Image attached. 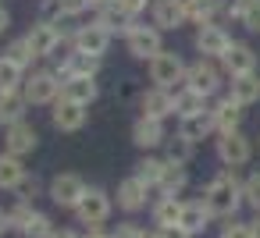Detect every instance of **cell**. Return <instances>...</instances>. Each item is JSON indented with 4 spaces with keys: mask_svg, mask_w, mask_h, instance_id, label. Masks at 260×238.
<instances>
[{
    "mask_svg": "<svg viewBox=\"0 0 260 238\" xmlns=\"http://www.w3.org/2000/svg\"><path fill=\"white\" fill-rule=\"evenodd\" d=\"M203 199H207V206H210V213H214V217L232 220V217H235V210L246 203V195H242V181H239L235 167L217 171V174L210 178V185H207Z\"/></svg>",
    "mask_w": 260,
    "mask_h": 238,
    "instance_id": "6da1fadb",
    "label": "cell"
},
{
    "mask_svg": "<svg viewBox=\"0 0 260 238\" xmlns=\"http://www.w3.org/2000/svg\"><path fill=\"white\" fill-rule=\"evenodd\" d=\"M125 50H128V57H136V61H153L160 50H164V32L150 22H139V18H132L128 22V29H125Z\"/></svg>",
    "mask_w": 260,
    "mask_h": 238,
    "instance_id": "7a4b0ae2",
    "label": "cell"
},
{
    "mask_svg": "<svg viewBox=\"0 0 260 238\" xmlns=\"http://www.w3.org/2000/svg\"><path fill=\"white\" fill-rule=\"evenodd\" d=\"M146 71H150V82H153V86L175 89V86H182V82H185L189 64H185L175 50H160L153 61H146Z\"/></svg>",
    "mask_w": 260,
    "mask_h": 238,
    "instance_id": "3957f363",
    "label": "cell"
},
{
    "mask_svg": "<svg viewBox=\"0 0 260 238\" xmlns=\"http://www.w3.org/2000/svg\"><path fill=\"white\" fill-rule=\"evenodd\" d=\"M185 82H189L196 93H203V96L210 100V96H217L221 86H224V68H221V61L196 57V61L189 64V71H185Z\"/></svg>",
    "mask_w": 260,
    "mask_h": 238,
    "instance_id": "277c9868",
    "label": "cell"
},
{
    "mask_svg": "<svg viewBox=\"0 0 260 238\" xmlns=\"http://www.w3.org/2000/svg\"><path fill=\"white\" fill-rule=\"evenodd\" d=\"M22 93L32 107H54L61 100V75L57 71H32V75H25Z\"/></svg>",
    "mask_w": 260,
    "mask_h": 238,
    "instance_id": "5b68a950",
    "label": "cell"
},
{
    "mask_svg": "<svg viewBox=\"0 0 260 238\" xmlns=\"http://www.w3.org/2000/svg\"><path fill=\"white\" fill-rule=\"evenodd\" d=\"M214 149H217V160H221L224 167H242V164H249V156H253V142L242 135V128H239V132H217Z\"/></svg>",
    "mask_w": 260,
    "mask_h": 238,
    "instance_id": "8992f818",
    "label": "cell"
},
{
    "mask_svg": "<svg viewBox=\"0 0 260 238\" xmlns=\"http://www.w3.org/2000/svg\"><path fill=\"white\" fill-rule=\"evenodd\" d=\"M111 32L107 29H100L96 22H89V25H79L75 32H68L64 36V43L72 47V50H82V54H93V57H104L107 54V47H111Z\"/></svg>",
    "mask_w": 260,
    "mask_h": 238,
    "instance_id": "52a82bcc",
    "label": "cell"
},
{
    "mask_svg": "<svg viewBox=\"0 0 260 238\" xmlns=\"http://www.w3.org/2000/svg\"><path fill=\"white\" fill-rule=\"evenodd\" d=\"M192 47H196V54H200V57L221 61V57L228 54V47H232V36H228L217 22H207V25H200V29H196Z\"/></svg>",
    "mask_w": 260,
    "mask_h": 238,
    "instance_id": "ba28073f",
    "label": "cell"
},
{
    "mask_svg": "<svg viewBox=\"0 0 260 238\" xmlns=\"http://www.w3.org/2000/svg\"><path fill=\"white\" fill-rule=\"evenodd\" d=\"M47 195H50L57 206H64V210H75V206H79V199L86 195V181H82V174H75V171L54 174V178H50V188H47Z\"/></svg>",
    "mask_w": 260,
    "mask_h": 238,
    "instance_id": "9c48e42d",
    "label": "cell"
},
{
    "mask_svg": "<svg viewBox=\"0 0 260 238\" xmlns=\"http://www.w3.org/2000/svg\"><path fill=\"white\" fill-rule=\"evenodd\" d=\"M107 217H111V195L104 188H86V195L75 206V220L86 227H100Z\"/></svg>",
    "mask_w": 260,
    "mask_h": 238,
    "instance_id": "30bf717a",
    "label": "cell"
},
{
    "mask_svg": "<svg viewBox=\"0 0 260 238\" xmlns=\"http://www.w3.org/2000/svg\"><path fill=\"white\" fill-rule=\"evenodd\" d=\"M57 25H61V22H47V18L32 22V29L25 32V39H29V47L36 50V57H54V54H57V47H61L64 36H68V32H61Z\"/></svg>",
    "mask_w": 260,
    "mask_h": 238,
    "instance_id": "8fae6325",
    "label": "cell"
},
{
    "mask_svg": "<svg viewBox=\"0 0 260 238\" xmlns=\"http://www.w3.org/2000/svg\"><path fill=\"white\" fill-rule=\"evenodd\" d=\"M50 121H54L57 132H82L86 121H89V107H82V103L61 96V100L54 103V110H50Z\"/></svg>",
    "mask_w": 260,
    "mask_h": 238,
    "instance_id": "7c38bea8",
    "label": "cell"
},
{
    "mask_svg": "<svg viewBox=\"0 0 260 238\" xmlns=\"http://www.w3.org/2000/svg\"><path fill=\"white\" fill-rule=\"evenodd\" d=\"M150 22L160 32H175V29L189 25V15L182 8V0H153V4H150Z\"/></svg>",
    "mask_w": 260,
    "mask_h": 238,
    "instance_id": "4fadbf2b",
    "label": "cell"
},
{
    "mask_svg": "<svg viewBox=\"0 0 260 238\" xmlns=\"http://www.w3.org/2000/svg\"><path fill=\"white\" fill-rule=\"evenodd\" d=\"M100 68H104V57H93V54L72 50V54H64V57H61V64H57L54 71H57V75H61V82H64V78H75V75L96 78V75H100Z\"/></svg>",
    "mask_w": 260,
    "mask_h": 238,
    "instance_id": "5bb4252c",
    "label": "cell"
},
{
    "mask_svg": "<svg viewBox=\"0 0 260 238\" xmlns=\"http://www.w3.org/2000/svg\"><path fill=\"white\" fill-rule=\"evenodd\" d=\"M139 114H143V117H157V121L175 117V96H171V89L150 86V89L139 96Z\"/></svg>",
    "mask_w": 260,
    "mask_h": 238,
    "instance_id": "9a60e30c",
    "label": "cell"
},
{
    "mask_svg": "<svg viewBox=\"0 0 260 238\" xmlns=\"http://www.w3.org/2000/svg\"><path fill=\"white\" fill-rule=\"evenodd\" d=\"M256 50L249 47V43H239V39H232V47H228V54L221 57V68H224V75L228 78H235V75H249V71H256Z\"/></svg>",
    "mask_w": 260,
    "mask_h": 238,
    "instance_id": "2e32d148",
    "label": "cell"
},
{
    "mask_svg": "<svg viewBox=\"0 0 260 238\" xmlns=\"http://www.w3.org/2000/svg\"><path fill=\"white\" fill-rule=\"evenodd\" d=\"M36 146H40V135H36V128H32L29 121H15V125L4 128V149H8V153L25 156V153H32Z\"/></svg>",
    "mask_w": 260,
    "mask_h": 238,
    "instance_id": "e0dca14e",
    "label": "cell"
},
{
    "mask_svg": "<svg viewBox=\"0 0 260 238\" xmlns=\"http://www.w3.org/2000/svg\"><path fill=\"white\" fill-rule=\"evenodd\" d=\"M210 114H214L217 132H239L242 128V117H246V107L235 103L232 96H221V100L210 103Z\"/></svg>",
    "mask_w": 260,
    "mask_h": 238,
    "instance_id": "ac0fdd59",
    "label": "cell"
},
{
    "mask_svg": "<svg viewBox=\"0 0 260 238\" xmlns=\"http://www.w3.org/2000/svg\"><path fill=\"white\" fill-rule=\"evenodd\" d=\"M132 142L139 146V149H157V146H164L168 142V132H164V121H157V117H136V125H132Z\"/></svg>",
    "mask_w": 260,
    "mask_h": 238,
    "instance_id": "d6986e66",
    "label": "cell"
},
{
    "mask_svg": "<svg viewBox=\"0 0 260 238\" xmlns=\"http://www.w3.org/2000/svg\"><path fill=\"white\" fill-rule=\"evenodd\" d=\"M146 192H150V185H146L139 174H132V178H125V181L118 185V206H121L125 213H139V210L146 206Z\"/></svg>",
    "mask_w": 260,
    "mask_h": 238,
    "instance_id": "ffe728a7",
    "label": "cell"
},
{
    "mask_svg": "<svg viewBox=\"0 0 260 238\" xmlns=\"http://www.w3.org/2000/svg\"><path fill=\"white\" fill-rule=\"evenodd\" d=\"M61 96H64V100H75V103H82V107H93L96 96H100V86H96V78L75 75V78H64V82H61Z\"/></svg>",
    "mask_w": 260,
    "mask_h": 238,
    "instance_id": "44dd1931",
    "label": "cell"
},
{
    "mask_svg": "<svg viewBox=\"0 0 260 238\" xmlns=\"http://www.w3.org/2000/svg\"><path fill=\"white\" fill-rule=\"evenodd\" d=\"M25 178H29V171H25L22 156L8 153V149L0 153V188H4V192H18L25 185Z\"/></svg>",
    "mask_w": 260,
    "mask_h": 238,
    "instance_id": "7402d4cb",
    "label": "cell"
},
{
    "mask_svg": "<svg viewBox=\"0 0 260 238\" xmlns=\"http://www.w3.org/2000/svg\"><path fill=\"white\" fill-rule=\"evenodd\" d=\"M228 96L242 107H253L260 103V71H249V75H235L228 82Z\"/></svg>",
    "mask_w": 260,
    "mask_h": 238,
    "instance_id": "603a6c76",
    "label": "cell"
},
{
    "mask_svg": "<svg viewBox=\"0 0 260 238\" xmlns=\"http://www.w3.org/2000/svg\"><path fill=\"white\" fill-rule=\"evenodd\" d=\"M32 103L25 100V93L22 89H4L0 93V125H15V121H25V110H29Z\"/></svg>",
    "mask_w": 260,
    "mask_h": 238,
    "instance_id": "cb8c5ba5",
    "label": "cell"
},
{
    "mask_svg": "<svg viewBox=\"0 0 260 238\" xmlns=\"http://www.w3.org/2000/svg\"><path fill=\"white\" fill-rule=\"evenodd\" d=\"M171 96H175V117H189V114H196V110H207V107H210V103H207V96H203V93H196L189 82L175 86V89H171Z\"/></svg>",
    "mask_w": 260,
    "mask_h": 238,
    "instance_id": "d4e9b609",
    "label": "cell"
},
{
    "mask_svg": "<svg viewBox=\"0 0 260 238\" xmlns=\"http://www.w3.org/2000/svg\"><path fill=\"white\" fill-rule=\"evenodd\" d=\"M178 132H182L185 139H192V142H200V139H207L210 132H217L210 107H207V110H196V114H189V117H178Z\"/></svg>",
    "mask_w": 260,
    "mask_h": 238,
    "instance_id": "484cf974",
    "label": "cell"
},
{
    "mask_svg": "<svg viewBox=\"0 0 260 238\" xmlns=\"http://www.w3.org/2000/svg\"><path fill=\"white\" fill-rule=\"evenodd\" d=\"M214 213H210V206H207V199H189V203H182V217H178V227H185L189 234H200L203 227H207V220H210Z\"/></svg>",
    "mask_w": 260,
    "mask_h": 238,
    "instance_id": "4316f807",
    "label": "cell"
},
{
    "mask_svg": "<svg viewBox=\"0 0 260 238\" xmlns=\"http://www.w3.org/2000/svg\"><path fill=\"white\" fill-rule=\"evenodd\" d=\"M150 217H153V224H157V227H171V224H178V217H182V199H178V195H164V192H160V199L153 203Z\"/></svg>",
    "mask_w": 260,
    "mask_h": 238,
    "instance_id": "83f0119b",
    "label": "cell"
},
{
    "mask_svg": "<svg viewBox=\"0 0 260 238\" xmlns=\"http://www.w3.org/2000/svg\"><path fill=\"white\" fill-rule=\"evenodd\" d=\"M182 8H185L189 22L207 25V22H214L221 15V0H182Z\"/></svg>",
    "mask_w": 260,
    "mask_h": 238,
    "instance_id": "f1b7e54d",
    "label": "cell"
},
{
    "mask_svg": "<svg viewBox=\"0 0 260 238\" xmlns=\"http://www.w3.org/2000/svg\"><path fill=\"white\" fill-rule=\"evenodd\" d=\"M185 185H189V171H185V164H171V160H168L164 178H160V185H157V188H160L164 195H178Z\"/></svg>",
    "mask_w": 260,
    "mask_h": 238,
    "instance_id": "f546056e",
    "label": "cell"
},
{
    "mask_svg": "<svg viewBox=\"0 0 260 238\" xmlns=\"http://www.w3.org/2000/svg\"><path fill=\"white\" fill-rule=\"evenodd\" d=\"M192 139H185L182 132L178 135H168V142H164V160H171V164H189L192 160Z\"/></svg>",
    "mask_w": 260,
    "mask_h": 238,
    "instance_id": "4dcf8cb0",
    "label": "cell"
},
{
    "mask_svg": "<svg viewBox=\"0 0 260 238\" xmlns=\"http://www.w3.org/2000/svg\"><path fill=\"white\" fill-rule=\"evenodd\" d=\"M25 82V68L18 61H11L8 54H0V93L4 89H22Z\"/></svg>",
    "mask_w": 260,
    "mask_h": 238,
    "instance_id": "1f68e13d",
    "label": "cell"
},
{
    "mask_svg": "<svg viewBox=\"0 0 260 238\" xmlns=\"http://www.w3.org/2000/svg\"><path fill=\"white\" fill-rule=\"evenodd\" d=\"M93 22H96L100 29H107L111 36H125V29H128V22H132V18H128V15H121L118 8H100Z\"/></svg>",
    "mask_w": 260,
    "mask_h": 238,
    "instance_id": "d6a6232c",
    "label": "cell"
},
{
    "mask_svg": "<svg viewBox=\"0 0 260 238\" xmlns=\"http://www.w3.org/2000/svg\"><path fill=\"white\" fill-rule=\"evenodd\" d=\"M164 167H168V160H160V156H143L139 164H136V174L153 188V185H160V178H164Z\"/></svg>",
    "mask_w": 260,
    "mask_h": 238,
    "instance_id": "836d02e7",
    "label": "cell"
},
{
    "mask_svg": "<svg viewBox=\"0 0 260 238\" xmlns=\"http://www.w3.org/2000/svg\"><path fill=\"white\" fill-rule=\"evenodd\" d=\"M4 54H8V57H11V61H18V64H22V68H25V71H29V68H32V64H36V61H40V57H36V50H32V47H29V39H25V36H18V39H11V43H8V50H4Z\"/></svg>",
    "mask_w": 260,
    "mask_h": 238,
    "instance_id": "e575fe53",
    "label": "cell"
},
{
    "mask_svg": "<svg viewBox=\"0 0 260 238\" xmlns=\"http://www.w3.org/2000/svg\"><path fill=\"white\" fill-rule=\"evenodd\" d=\"M32 217H36V210H32V203H29V199H18V203L8 210V220H11V227H15V231H25Z\"/></svg>",
    "mask_w": 260,
    "mask_h": 238,
    "instance_id": "d590c367",
    "label": "cell"
},
{
    "mask_svg": "<svg viewBox=\"0 0 260 238\" xmlns=\"http://www.w3.org/2000/svg\"><path fill=\"white\" fill-rule=\"evenodd\" d=\"M22 234H25V238H54V220L36 210V217L29 220V227H25Z\"/></svg>",
    "mask_w": 260,
    "mask_h": 238,
    "instance_id": "8d00e7d4",
    "label": "cell"
},
{
    "mask_svg": "<svg viewBox=\"0 0 260 238\" xmlns=\"http://www.w3.org/2000/svg\"><path fill=\"white\" fill-rule=\"evenodd\" d=\"M239 25H242L246 32L260 36V0H246V8H242V18H239Z\"/></svg>",
    "mask_w": 260,
    "mask_h": 238,
    "instance_id": "74e56055",
    "label": "cell"
},
{
    "mask_svg": "<svg viewBox=\"0 0 260 238\" xmlns=\"http://www.w3.org/2000/svg\"><path fill=\"white\" fill-rule=\"evenodd\" d=\"M89 8H96V0H57L61 18H79V15H86Z\"/></svg>",
    "mask_w": 260,
    "mask_h": 238,
    "instance_id": "f35d334b",
    "label": "cell"
},
{
    "mask_svg": "<svg viewBox=\"0 0 260 238\" xmlns=\"http://www.w3.org/2000/svg\"><path fill=\"white\" fill-rule=\"evenodd\" d=\"M217 238H253V224H242V220H228L224 227H221V234Z\"/></svg>",
    "mask_w": 260,
    "mask_h": 238,
    "instance_id": "ab89813d",
    "label": "cell"
},
{
    "mask_svg": "<svg viewBox=\"0 0 260 238\" xmlns=\"http://www.w3.org/2000/svg\"><path fill=\"white\" fill-rule=\"evenodd\" d=\"M242 195H246V203H249L253 210H260V171L242 181Z\"/></svg>",
    "mask_w": 260,
    "mask_h": 238,
    "instance_id": "60d3db41",
    "label": "cell"
},
{
    "mask_svg": "<svg viewBox=\"0 0 260 238\" xmlns=\"http://www.w3.org/2000/svg\"><path fill=\"white\" fill-rule=\"evenodd\" d=\"M146 4H153V0H118L114 8H118L121 15H128V18H139V15L146 11Z\"/></svg>",
    "mask_w": 260,
    "mask_h": 238,
    "instance_id": "b9f144b4",
    "label": "cell"
},
{
    "mask_svg": "<svg viewBox=\"0 0 260 238\" xmlns=\"http://www.w3.org/2000/svg\"><path fill=\"white\" fill-rule=\"evenodd\" d=\"M18 192H22V199H29V203H32V199L40 195V178H25V185H22Z\"/></svg>",
    "mask_w": 260,
    "mask_h": 238,
    "instance_id": "7bdbcfd3",
    "label": "cell"
},
{
    "mask_svg": "<svg viewBox=\"0 0 260 238\" xmlns=\"http://www.w3.org/2000/svg\"><path fill=\"white\" fill-rule=\"evenodd\" d=\"M157 234L160 238H192L185 227H178V224H171V227H157Z\"/></svg>",
    "mask_w": 260,
    "mask_h": 238,
    "instance_id": "ee69618b",
    "label": "cell"
},
{
    "mask_svg": "<svg viewBox=\"0 0 260 238\" xmlns=\"http://www.w3.org/2000/svg\"><path fill=\"white\" fill-rule=\"evenodd\" d=\"M8 29H11V11H8L4 4H0V36H4Z\"/></svg>",
    "mask_w": 260,
    "mask_h": 238,
    "instance_id": "f6af8a7d",
    "label": "cell"
},
{
    "mask_svg": "<svg viewBox=\"0 0 260 238\" xmlns=\"http://www.w3.org/2000/svg\"><path fill=\"white\" fill-rule=\"evenodd\" d=\"M86 238H114V234H107L104 227H89V231H86Z\"/></svg>",
    "mask_w": 260,
    "mask_h": 238,
    "instance_id": "bcb514c9",
    "label": "cell"
},
{
    "mask_svg": "<svg viewBox=\"0 0 260 238\" xmlns=\"http://www.w3.org/2000/svg\"><path fill=\"white\" fill-rule=\"evenodd\" d=\"M8 227H11V220H8V213H4V210H0V238H4V231H8Z\"/></svg>",
    "mask_w": 260,
    "mask_h": 238,
    "instance_id": "7dc6e473",
    "label": "cell"
},
{
    "mask_svg": "<svg viewBox=\"0 0 260 238\" xmlns=\"http://www.w3.org/2000/svg\"><path fill=\"white\" fill-rule=\"evenodd\" d=\"M54 238H86V234H79V231H54Z\"/></svg>",
    "mask_w": 260,
    "mask_h": 238,
    "instance_id": "c3c4849f",
    "label": "cell"
},
{
    "mask_svg": "<svg viewBox=\"0 0 260 238\" xmlns=\"http://www.w3.org/2000/svg\"><path fill=\"white\" fill-rule=\"evenodd\" d=\"M114 4H118V0H96V8H93V11H100V8H114Z\"/></svg>",
    "mask_w": 260,
    "mask_h": 238,
    "instance_id": "681fc988",
    "label": "cell"
},
{
    "mask_svg": "<svg viewBox=\"0 0 260 238\" xmlns=\"http://www.w3.org/2000/svg\"><path fill=\"white\" fill-rule=\"evenodd\" d=\"M249 224H253V238H260V217H256V220H249Z\"/></svg>",
    "mask_w": 260,
    "mask_h": 238,
    "instance_id": "f907efd6",
    "label": "cell"
},
{
    "mask_svg": "<svg viewBox=\"0 0 260 238\" xmlns=\"http://www.w3.org/2000/svg\"><path fill=\"white\" fill-rule=\"evenodd\" d=\"M139 238H160V234H157V231H150V234H146V231H143V234H139Z\"/></svg>",
    "mask_w": 260,
    "mask_h": 238,
    "instance_id": "816d5d0a",
    "label": "cell"
}]
</instances>
